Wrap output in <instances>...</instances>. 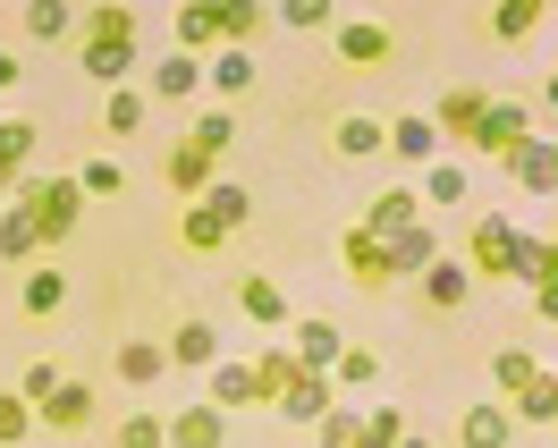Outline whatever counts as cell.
Instances as JSON below:
<instances>
[{
  "label": "cell",
  "mask_w": 558,
  "mask_h": 448,
  "mask_svg": "<svg viewBox=\"0 0 558 448\" xmlns=\"http://www.w3.org/2000/svg\"><path fill=\"white\" fill-rule=\"evenodd\" d=\"M271 26V9L263 0H186L170 17V35L186 60H220V51H245V43Z\"/></svg>",
  "instance_id": "6da1fadb"
},
{
  "label": "cell",
  "mask_w": 558,
  "mask_h": 448,
  "mask_svg": "<svg viewBox=\"0 0 558 448\" xmlns=\"http://www.w3.org/2000/svg\"><path fill=\"white\" fill-rule=\"evenodd\" d=\"M17 211H35L43 229V254H60V245L76 238V220H85V186H76V170H51V178H17V195H9Z\"/></svg>",
  "instance_id": "7a4b0ae2"
},
{
  "label": "cell",
  "mask_w": 558,
  "mask_h": 448,
  "mask_svg": "<svg viewBox=\"0 0 558 448\" xmlns=\"http://www.w3.org/2000/svg\"><path fill=\"white\" fill-rule=\"evenodd\" d=\"M465 279H517V220L508 211H483L465 229Z\"/></svg>",
  "instance_id": "3957f363"
},
{
  "label": "cell",
  "mask_w": 558,
  "mask_h": 448,
  "mask_svg": "<svg viewBox=\"0 0 558 448\" xmlns=\"http://www.w3.org/2000/svg\"><path fill=\"white\" fill-rule=\"evenodd\" d=\"M524 144H533V110L508 102V94H490L483 128H474V161H517Z\"/></svg>",
  "instance_id": "277c9868"
},
{
  "label": "cell",
  "mask_w": 558,
  "mask_h": 448,
  "mask_svg": "<svg viewBox=\"0 0 558 448\" xmlns=\"http://www.w3.org/2000/svg\"><path fill=\"white\" fill-rule=\"evenodd\" d=\"M339 263H348V279L364 288V296H389V288H398V271H389V245L373 238V229H339Z\"/></svg>",
  "instance_id": "5b68a950"
},
{
  "label": "cell",
  "mask_w": 558,
  "mask_h": 448,
  "mask_svg": "<svg viewBox=\"0 0 558 448\" xmlns=\"http://www.w3.org/2000/svg\"><path fill=\"white\" fill-rule=\"evenodd\" d=\"M161 355H170V373H211L220 364V330H211L204 313H186L170 339H161Z\"/></svg>",
  "instance_id": "8992f818"
},
{
  "label": "cell",
  "mask_w": 558,
  "mask_h": 448,
  "mask_svg": "<svg viewBox=\"0 0 558 448\" xmlns=\"http://www.w3.org/2000/svg\"><path fill=\"white\" fill-rule=\"evenodd\" d=\"M423 220V195L415 186H381V195H373V204H364V220H355V229H373V238H407V229H415Z\"/></svg>",
  "instance_id": "52a82bcc"
},
{
  "label": "cell",
  "mask_w": 558,
  "mask_h": 448,
  "mask_svg": "<svg viewBox=\"0 0 558 448\" xmlns=\"http://www.w3.org/2000/svg\"><path fill=\"white\" fill-rule=\"evenodd\" d=\"M330 407H339V398H330V373H296L288 389H279V407H271V414H279V423H296V432H314Z\"/></svg>",
  "instance_id": "ba28073f"
},
{
  "label": "cell",
  "mask_w": 558,
  "mask_h": 448,
  "mask_svg": "<svg viewBox=\"0 0 558 448\" xmlns=\"http://www.w3.org/2000/svg\"><path fill=\"white\" fill-rule=\"evenodd\" d=\"M483 110H490V94H474V85H457V94H440V102L423 110V119L440 128V144H474V128H483Z\"/></svg>",
  "instance_id": "9c48e42d"
},
{
  "label": "cell",
  "mask_w": 558,
  "mask_h": 448,
  "mask_svg": "<svg viewBox=\"0 0 558 448\" xmlns=\"http://www.w3.org/2000/svg\"><path fill=\"white\" fill-rule=\"evenodd\" d=\"M238 313L254 322V330H288V322H296V313H288V288H279L271 271H245L238 279Z\"/></svg>",
  "instance_id": "30bf717a"
},
{
  "label": "cell",
  "mask_w": 558,
  "mask_h": 448,
  "mask_svg": "<svg viewBox=\"0 0 558 448\" xmlns=\"http://www.w3.org/2000/svg\"><path fill=\"white\" fill-rule=\"evenodd\" d=\"M85 423H94V389H85V380H60L35 407V432H85Z\"/></svg>",
  "instance_id": "8fae6325"
},
{
  "label": "cell",
  "mask_w": 558,
  "mask_h": 448,
  "mask_svg": "<svg viewBox=\"0 0 558 448\" xmlns=\"http://www.w3.org/2000/svg\"><path fill=\"white\" fill-rule=\"evenodd\" d=\"M508 178H517L524 195H558V136H542V128H533V144L508 161Z\"/></svg>",
  "instance_id": "7c38bea8"
},
{
  "label": "cell",
  "mask_w": 558,
  "mask_h": 448,
  "mask_svg": "<svg viewBox=\"0 0 558 448\" xmlns=\"http://www.w3.org/2000/svg\"><path fill=\"white\" fill-rule=\"evenodd\" d=\"M229 440V414L211 407V398H195V407L170 414V448H220Z\"/></svg>",
  "instance_id": "4fadbf2b"
},
{
  "label": "cell",
  "mask_w": 558,
  "mask_h": 448,
  "mask_svg": "<svg viewBox=\"0 0 558 448\" xmlns=\"http://www.w3.org/2000/svg\"><path fill=\"white\" fill-rule=\"evenodd\" d=\"M389 43H398V35H389L381 17H348V26H339V60H348V69H381Z\"/></svg>",
  "instance_id": "5bb4252c"
},
{
  "label": "cell",
  "mask_w": 558,
  "mask_h": 448,
  "mask_svg": "<svg viewBox=\"0 0 558 448\" xmlns=\"http://www.w3.org/2000/svg\"><path fill=\"white\" fill-rule=\"evenodd\" d=\"M161 178H170V186L186 195V204H204V195H211V178H220V161H211V153H195V144L178 136V153L161 161Z\"/></svg>",
  "instance_id": "9a60e30c"
},
{
  "label": "cell",
  "mask_w": 558,
  "mask_h": 448,
  "mask_svg": "<svg viewBox=\"0 0 558 448\" xmlns=\"http://www.w3.org/2000/svg\"><path fill=\"white\" fill-rule=\"evenodd\" d=\"M457 448H517V414L499 407H465V423H457Z\"/></svg>",
  "instance_id": "2e32d148"
},
{
  "label": "cell",
  "mask_w": 558,
  "mask_h": 448,
  "mask_svg": "<svg viewBox=\"0 0 558 448\" xmlns=\"http://www.w3.org/2000/svg\"><path fill=\"white\" fill-rule=\"evenodd\" d=\"M76 69L94 76V85H110V94H119V85L136 76V43H76Z\"/></svg>",
  "instance_id": "e0dca14e"
},
{
  "label": "cell",
  "mask_w": 558,
  "mask_h": 448,
  "mask_svg": "<svg viewBox=\"0 0 558 448\" xmlns=\"http://www.w3.org/2000/svg\"><path fill=\"white\" fill-rule=\"evenodd\" d=\"M415 296H423L432 313H457L465 296H474V279H465V263H449V254H440V263H432V271L415 279Z\"/></svg>",
  "instance_id": "ac0fdd59"
},
{
  "label": "cell",
  "mask_w": 558,
  "mask_h": 448,
  "mask_svg": "<svg viewBox=\"0 0 558 448\" xmlns=\"http://www.w3.org/2000/svg\"><path fill=\"white\" fill-rule=\"evenodd\" d=\"M60 305H69V271H60V263L26 271V288H17V313H26V322H51Z\"/></svg>",
  "instance_id": "d6986e66"
},
{
  "label": "cell",
  "mask_w": 558,
  "mask_h": 448,
  "mask_svg": "<svg viewBox=\"0 0 558 448\" xmlns=\"http://www.w3.org/2000/svg\"><path fill=\"white\" fill-rule=\"evenodd\" d=\"M508 414H517V432H524V423H533V432H542V423H558V373H550V364H542V373L508 398Z\"/></svg>",
  "instance_id": "ffe728a7"
},
{
  "label": "cell",
  "mask_w": 558,
  "mask_h": 448,
  "mask_svg": "<svg viewBox=\"0 0 558 448\" xmlns=\"http://www.w3.org/2000/svg\"><path fill=\"white\" fill-rule=\"evenodd\" d=\"M550 279H558L550 229H517V288H550Z\"/></svg>",
  "instance_id": "44dd1931"
},
{
  "label": "cell",
  "mask_w": 558,
  "mask_h": 448,
  "mask_svg": "<svg viewBox=\"0 0 558 448\" xmlns=\"http://www.w3.org/2000/svg\"><path fill=\"white\" fill-rule=\"evenodd\" d=\"M245 364H254V407H279V389L305 373V364H296V347H263V355H245Z\"/></svg>",
  "instance_id": "7402d4cb"
},
{
  "label": "cell",
  "mask_w": 558,
  "mask_h": 448,
  "mask_svg": "<svg viewBox=\"0 0 558 448\" xmlns=\"http://www.w3.org/2000/svg\"><path fill=\"white\" fill-rule=\"evenodd\" d=\"M204 94H220V110L238 102V94H254V51H220V60H204Z\"/></svg>",
  "instance_id": "603a6c76"
},
{
  "label": "cell",
  "mask_w": 558,
  "mask_h": 448,
  "mask_svg": "<svg viewBox=\"0 0 558 448\" xmlns=\"http://www.w3.org/2000/svg\"><path fill=\"white\" fill-rule=\"evenodd\" d=\"M432 263H440V229H423V220H415L407 238H389V271H398V279H423Z\"/></svg>",
  "instance_id": "cb8c5ba5"
},
{
  "label": "cell",
  "mask_w": 558,
  "mask_h": 448,
  "mask_svg": "<svg viewBox=\"0 0 558 448\" xmlns=\"http://www.w3.org/2000/svg\"><path fill=\"white\" fill-rule=\"evenodd\" d=\"M465 186H474V178H465V161H432V170L415 178L423 211H457V204H465Z\"/></svg>",
  "instance_id": "d4e9b609"
},
{
  "label": "cell",
  "mask_w": 558,
  "mask_h": 448,
  "mask_svg": "<svg viewBox=\"0 0 558 448\" xmlns=\"http://www.w3.org/2000/svg\"><path fill=\"white\" fill-rule=\"evenodd\" d=\"M76 35H85V43H136V9H128V0L76 9Z\"/></svg>",
  "instance_id": "484cf974"
},
{
  "label": "cell",
  "mask_w": 558,
  "mask_h": 448,
  "mask_svg": "<svg viewBox=\"0 0 558 448\" xmlns=\"http://www.w3.org/2000/svg\"><path fill=\"white\" fill-rule=\"evenodd\" d=\"M119 380H128V389L170 380V355H161V339H128V347H119Z\"/></svg>",
  "instance_id": "4316f807"
},
{
  "label": "cell",
  "mask_w": 558,
  "mask_h": 448,
  "mask_svg": "<svg viewBox=\"0 0 558 448\" xmlns=\"http://www.w3.org/2000/svg\"><path fill=\"white\" fill-rule=\"evenodd\" d=\"M153 94H170V102H195V94H204V60H186V51L153 60Z\"/></svg>",
  "instance_id": "83f0119b"
},
{
  "label": "cell",
  "mask_w": 558,
  "mask_h": 448,
  "mask_svg": "<svg viewBox=\"0 0 558 448\" xmlns=\"http://www.w3.org/2000/svg\"><path fill=\"white\" fill-rule=\"evenodd\" d=\"M339 322H296V364H305V373H330V364H339Z\"/></svg>",
  "instance_id": "f1b7e54d"
},
{
  "label": "cell",
  "mask_w": 558,
  "mask_h": 448,
  "mask_svg": "<svg viewBox=\"0 0 558 448\" xmlns=\"http://www.w3.org/2000/svg\"><path fill=\"white\" fill-rule=\"evenodd\" d=\"M17 26H26V43H69L76 35V9H69V0H26Z\"/></svg>",
  "instance_id": "f546056e"
},
{
  "label": "cell",
  "mask_w": 558,
  "mask_h": 448,
  "mask_svg": "<svg viewBox=\"0 0 558 448\" xmlns=\"http://www.w3.org/2000/svg\"><path fill=\"white\" fill-rule=\"evenodd\" d=\"M330 144H339V161H373V153L389 144V128H381V119H364V110H348V119H339V136H330Z\"/></svg>",
  "instance_id": "4dcf8cb0"
},
{
  "label": "cell",
  "mask_w": 558,
  "mask_h": 448,
  "mask_svg": "<svg viewBox=\"0 0 558 448\" xmlns=\"http://www.w3.org/2000/svg\"><path fill=\"white\" fill-rule=\"evenodd\" d=\"M204 389H211V407H220V414L254 407V364H211V373H204Z\"/></svg>",
  "instance_id": "1f68e13d"
},
{
  "label": "cell",
  "mask_w": 558,
  "mask_h": 448,
  "mask_svg": "<svg viewBox=\"0 0 558 448\" xmlns=\"http://www.w3.org/2000/svg\"><path fill=\"white\" fill-rule=\"evenodd\" d=\"M43 254V229H35V211H0V263H35Z\"/></svg>",
  "instance_id": "d6a6232c"
},
{
  "label": "cell",
  "mask_w": 558,
  "mask_h": 448,
  "mask_svg": "<svg viewBox=\"0 0 558 448\" xmlns=\"http://www.w3.org/2000/svg\"><path fill=\"white\" fill-rule=\"evenodd\" d=\"M389 153H398V161H432V153H440V128H432L423 110H407V119L389 128Z\"/></svg>",
  "instance_id": "836d02e7"
},
{
  "label": "cell",
  "mask_w": 558,
  "mask_h": 448,
  "mask_svg": "<svg viewBox=\"0 0 558 448\" xmlns=\"http://www.w3.org/2000/svg\"><path fill=\"white\" fill-rule=\"evenodd\" d=\"M204 211H211V220H220V229H229V238H238L245 220H254V195H245L238 178H211V195H204Z\"/></svg>",
  "instance_id": "e575fe53"
},
{
  "label": "cell",
  "mask_w": 558,
  "mask_h": 448,
  "mask_svg": "<svg viewBox=\"0 0 558 448\" xmlns=\"http://www.w3.org/2000/svg\"><path fill=\"white\" fill-rule=\"evenodd\" d=\"M60 380H69V364H60V355H26V364H17V398H26V407H43Z\"/></svg>",
  "instance_id": "d590c367"
},
{
  "label": "cell",
  "mask_w": 558,
  "mask_h": 448,
  "mask_svg": "<svg viewBox=\"0 0 558 448\" xmlns=\"http://www.w3.org/2000/svg\"><path fill=\"white\" fill-rule=\"evenodd\" d=\"M186 144H195V153H211V161H220V153L238 144V119H229V110H195V128H186Z\"/></svg>",
  "instance_id": "8d00e7d4"
},
{
  "label": "cell",
  "mask_w": 558,
  "mask_h": 448,
  "mask_svg": "<svg viewBox=\"0 0 558 448\" xmlns=\"http://www.w3.org/2000/svg\"><path fill=\"white\" fill-rule=\"evenodd\" d=\"M144 119H153V102H144L136 85H119V94H110V102H102V128H110V136H136Z\"/></svg>",
  "instance_id": "74e56055"
},
{
  "label": "cell",
  "mask_w": 558,
  "mask_h": 448,
  "mask_svg": "<svg viewBox=\"0 0 558 448\" xmlns=\"http://www.w3.org/2000/svg\"><path fill=\"white\" fill-rule=\"evenodd\" d=\"M330 380H339V389H373V380H381V355H373V347H339V364H330Z\"/></svg>",
  "instance_id": "f35d334b"
},
{
  "label": "cell",
  "mask_w": 558,
  "mask_h": 448,
  "mask_svg": "<svg viewBox=\"0 0 558 448\" xmlns=\"http://www.w3.org/2000/svg\"><path fill=\"white\" fill-rule=\"evenodd\" d=\"M110 448H170V414H128V423H119V432H110Z\"/></svg>",
  "instance_id": "ab89813d"
},
{
  "label": "cell",
  "mask_w": 558,
  "mask_h": 448,
  "mask_svg": "<svg viewBox=\"0 0 558 448\" xmlns=\"http://www.w3.org/2000/svg\"><path fill=\"white\" fill-rule=\"evenodd\" d=\"M178 245H186V254H220V245H229V229H220L204 204H186V220H178Z\"/></svg>",
  "instance_id": "60d3db41"
},
{
  "label": "cell",
  "mask_w": 558,
  "mask_h": 448,
  "mask_svg": "<svg viewBox=\"0 0 558 448\" xmlns=\"http://www.w3.org/2000/svg\"><path fill=\"white\" fill-rule=\"evenodd\" d=\"M533 26H542V0H499V9H490V35L499 43H524Z\"/></svg>",
  "instance_id": "b9f144b4"
},
{
  "label": "cell",
  "mask_w": 558,
  "mask_h": 448,
  "mask_svg": "<svg viewBox=\"0 0 558 448\" xmlns=\"http://www.w3.org/2000/svg\"><path fill=\"white\" fill-rule=\"evenodd\" d=\"M533 373H542V364H533L524 347H499V355H490V380H499V407H508V398H517V389H524Z\"/></svg>",
  "instance_id": "7bdbcfd3"
},
{
  "label": "cell",
  "mask_w": 558,
  "mask_h": 448,
  "mask_svg": "<svg viewBox=\"0 0 558 448\" xmlns=\"http://www.w3.org/2000/svg\"><path fill=\"white\" fill-rule=\"evenodd\" d=\"M355 440H364V414H355V407H330L314 423V448H355Z\"/></svg>",
  "instance_id": "ee69618b"
},
{
  "label": "cell",
  "mask_w": 558,
  "mask_h": 448,
  "mask_svg": "<svg viewBox=\"0 0 558 448\" xmlns=\"http://www.w3.org/2000/svg\"><path fill=\"white\" fill-rule=\"evenodd\" d=\"M26 153H35V119H0V170L26 178Z\"/></svg>",
  "instance_id": "f6af8a7d"
},
{
  "label": "cell",
  "mask_w": 558,
  "mask_h": 448,
  "mask_svg": "<svg viewBox=\"0 0 558 448\" xmlns=\"http://www.w3.org/2000/svg\"><path fill=\"white\" fill-rule=\"evenodd\" d=\"M17 440H35V407L17 389H0V448H17Z\"/></svg>",
  "instance_id": "bcb514c9"
},
{
  "label": "cell",
  "mask_w": 558,
  "mask_h": 448,
  "mask_svg": "<svg viewBox=\"0 0 558 448\" xmlns=\"http://www.w3.org/2000/svg\"><path fill=\"white\" fill-rule=\"evenodd\" d=\"M76 186H85V204H94V195H119V186H128V161H76Z\"/></svg>",
  "instance_id": "7dc6e473"
},
{
  "label": "cell",
  "mask_w": 558,
  "mask_h": 448,
  "mask_svg": "<svg viewBox=\"0 0 558 448\" xmlns=\"http://www.w3.org/2000/svg\"><path fill=\"white\" fill-rule=\"evenodd\" d=\"M271 26H339V9H330V0H279Z\"/></svg>",
  "instance_id": "c3c4849f"
},
{
  "label": "cell",
  "mask_w": 558,
  "mask_h": 448,
  "mask_svg": "<svg viewBox=\"0 0 558 448\" xmlns=\"http://www.w3.org/2000/svg\"><path fill=\"white\" fill-rule=\"evenodd\" d=\"M364 440L398 448V440H407V407H373V414H364Z\"/></svg>",
  "instance_id": "681fc988"
},
{
  "label": "cell",
  "mask_w": 558,
  "mask_h": 448,
  "mask_svg": "<svg viewBox=\"0 0 558 448\" xmlns=\"http://www.w3.org/2000/svg\"><path fill=\"white\" fill-rule=\"evenodd\" d=\"M17 76H26V60H17L9 43H0V94H17Z\"/></svg>",
  "instance_id": "f907efd6"
},
{
  "label": "cell",
  "mask_w": 558,
  "mask_h": 448,
  "mask_svg": "<svg viewBox=\"0 0 558 448\" xmlns=\"http://www.w3.org/2000/svg\"><path fill=\"white\" fill-rule=\"evenodd\" d=\"M524 305L542 313V322H558V279H550V288H533V296H524Z\"/></svg>",
  "instance_id": "816d5d0a"
},
{
  "label": "cell",
  "mask_w": 558,
  "mask_h": 448,
  "mask_svg": "<svg viewBox=\"0 0 558 448\" xmlns=\"http://www.w3.org/2000/svg\"><path fill=\"white\" fill-rule=\"evenodd\" d=\"M0 195H17V170H0Z\"/></svg>",
  "instance_id": "f5cc1de1"
},
{
  "label": "cell",
  "mask_w": 558,
  "mask_h": 448,
  "mask_svg": "<svg viewBox=\"0 0 558 448\" xmlns=\"http://www.w3.org/2000/svg\"><path fill=\"white\" fill-rule=\"evenodd\" d=\"M542 102H550V110H558V76H550V85H542Z\"/></svg>",
  "instance_id": "db71d44e"
},
{
  "label": "cell",
  "mask_w": 558,
  "mask_h": 448,
  "mask_svg": "<svg viewBox=\"0 0 558 448\" xmlns=\"http://www.w3.org/2000/svg\"><path fill=\"white\" fill-rule=\"evenodd\" d=\"M398 448H432V440H415V432H407V440H398Z\"/></svg>",
  "instance_id": "11a10c76"
},
{
  "label": "cell",
  "mask_w": 558,
  "mask_h": 448,
  "mask_svg": "<svg viewBox=\"0 0 558 448\" xmlns=\"http://www.w3.org/2000/svg\"><path fill=\"white\" fill-rule=\"evenodd\" d=\"M550 245H558V229H550Z\"/></svg>",
  "instance_id": "9f6ffc18"
}]
</instances>
